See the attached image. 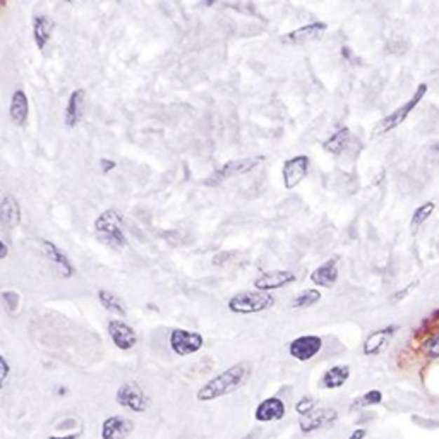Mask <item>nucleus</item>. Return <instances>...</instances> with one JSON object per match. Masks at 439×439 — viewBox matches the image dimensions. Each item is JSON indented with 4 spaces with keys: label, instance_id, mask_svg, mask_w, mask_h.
<instances>
[{
    "label": "nucleus",
    "instance_id": "f03ea898",
    "mask_svg": "<svg viewBox=\"0 0 439 439\" xmlns=\"http://www.w3.org/2000/svg\"><path fill=\"white\" fill-rule=\"evenodd\" d=\"M122 219L115 208L105 210L98 218L95 219V232L100 241L105 245L114 249H126L129 245L127 237L122 230Z\"/></svg>",
    "mask_w": 439,
    "mask_h": 439
},
{
    "label": "nucleus",
    "instance_id": "39448f33",
    "mask_svg": "<svg viewBox=\"0 0 439 439\" xmlns=\"http://www.w3.org/2000/svg\"><path fill=\"white\" fill-rule=\"evenodd\" d=\"M426 93H427V84L421 83L408 102L403 103V105H400L398 109H396L395 112H391L390 115H386V117H384L383 121L376 126V129L372 130V136H381V134H386V133H390V130L396 129L398 126H402L403 122L408 119V115L415 110V107L422 102V98L426 96Z\"/></svg>",
    "mask_w": 439,
    "mask_h": 439
},
{
    "label": "nucleus",
    "instance_id": "4468645a",
    "mask_svg": "<svg viewBox=\"0 0 439 439\" xmlns=\"http://www.w3.org/2000/svg\"><path fill=\"white\" fill-rule=\"evenodd\" d=\"M295 280L297 278H295V275L292 271H287V269H271V271H266L257 276L252 285L256 290L269 294V292L278 290V288L294 283Z\"/></svg>",
    "mask_w": 439,
    "mask_h": 439
},
{
    "label": "nucleus",
    "instance_id": "2eb2a0df",
    "mask_svg": "<svg viewBox=\"0 0 439 439\" xmlns=\"http://www.w3.org/2000/svg\"><path fill=\"white\" fill-rule=\"evenodd\" d=\"M287 414L285 402L278 396H269V398L261 400L254 410V421L266 424V422H278L282 421Z\"/></svg>",
    "mask_w": 439,
    "mask_h": 439
},
{
    "label": "nucleus",
    "instance_id": "c756f323",
    "mask_svg": "<svg viewBox=\"0 0 439 439\" xmlns=\"http://www.w3.org/2000/svg\"><path fill=\"white\" fill-rule=\"evenodd\" d=\"M318 408V400L313 398V396H302L297 403H295V412L300 417L304 415H309L311 412H314Z\"/></svg>",
    "mask_w": 439,
    "mask_h": 439
},
{
    "label": "nucleus",
    "instance_id": "20e7f679",
    "mask_svg": "<svg viewBox=\"0 0 439 439\" xmlns=\"http://www.w3.org/2000/svg\"><path fill=\"white\" fill-rule=\"evenodd\" d=\"M264 160H266L264 156H249V158H238V160L225 161L223 165H219L217 170L211 172V175L204 180V186L217 187L219 186V184L232 179V177L244 175V173L252 172L254 168L259 167Z\"/></svg>",
    "mask_w": 439,
    "mask_h": 439
},
{
    "label": "nucleus",
    "instance_id": "0eeeda50",
    "mask_svg": "<svg viewBox=\"0 0 439 439\" xmlns=\"http://www.w3.org/2000/svg\"><path fill=\"white\" fill-rule=\"evenodd\" d=\"M172 352L179 357H189L198 353L204 346V337L198 331H187L182 328H175L170 331L168 337Z\"/></svg>",
    "mask_w": 439,
    "mask_h": 439
},
{
    "label": "nucleus",
    "instance_id": "4be33fe9",
    "mask_svg": "<svg viewBox=\"0 0 439 439\" xmlns=\"http://www.w3.org/2000/svg\"><path fill=\"white\" fill-rule=\"evenodd\" d=\"M9 117H11V121L19 127L28 124L29 100H28V95H26L22 90H16L13 93V96H11Z\"/></svg>",
    "mask_w": 439,
    "mask_h": 439
},
{
    "label": "nucleus",
    "instance_id": "cd10ccee",
    "mask_svg": "<svg viewBox=\"0 0 439 439\" xmlns=\"http://www.w3.org/2000/svg\"><path fill=\"white\" fill-rule=\"evenodd\" d=\"M381 402H383V393H381L379 390H369L367 393H364V395L359 396V398L353 400V403L350 405V408L356 410V408L374 407V405H379Z\"/></svg>",
    "mask_w": 439,
    "mask_h": 439
},
{
    "label": "nucleus",
    "instance_id": "bb28decb",
    "mask_svg": "<svg viewBox=\"0 0 439 439\" xmlns=\"http://www.w3.org/2000/svg\"><path fill=\"white\" fill-rule=\"evenodd\" d=\"M434 210H436V203L427 201V203L421 204V206H419L417 210L414 211V215H412V219H410L412 229H419V227L424 225V223L429 219L431 215L434 213Z\"/></svg>",
    "mask_w": 439,
    "mask_h": 439
},
{
    "label": "nucleus",
    "instance_id": "6e6552de",
    "mask_svg": "<svg viewBox=\"0 0 439 439\" xmlns=\"http://www.w3.org/2000/svg\"><path fill=\"white\" fill-rule=\"evenodd\" d=\"M323 349V338L318 335H302L288 344V356L299 362H309Z\"/></svg>",
    "mask_w": 439,
    "mask_h": 439
},
{
    "label": "nucleus",
    "instance_id": "f257e3e1",
    "mask_svg": "<svg viewBox=\"0 0 439 439\" xmlns=\"http://www.w3.org/2000/svg\"><path fill=\"white\" fill-rule=\"evenodd\" d=\"M251 374L252 365L249 362H238V364L230 365L225 371L206 381V384H203L196 393V398H198V402L208 403L223 398V396L234 395L249 383Z\"/></svg>",
    "mask_w": 439,
    "mask_h": 439
},
{
    "label": "nucleus",
    "instance_id": "7ed1b4c3",
    "mask_svg": "<svg viewBox=\"0 0 439 439\" xmlns=\"http://www.w3.org/2000/svg\"><path fill=\"white\" fill-rule=\"evenodd\" d=\"M275 297L271 294H266V292L245 290L238 292L234 297H230L227 306H229L230 313L238 316H249L271 309L275 306Z\"/></svg>",
    "mask_w": 439,
    "mask_h": 439
},
{
    "label": "nucleus",
    "instance_id": "473e14b6",
    "mask_svg": "<svg viewBox=\"0 0 439 439\" xmlns=\"http://www.w3.org/2000/svg\"><path fill=\"white\" fill-rule=\"evenodd\" d=\"M417 285H419V282H412L410 285H407V287L403 288V290H400V292H396V294H393L391 300H393V302H400V300H402L403 297H407V295L410 294V292L414 290V288L417 287Z\"/></svg>",
    "mask_w": 439,
    "mask_h": 439
},
{
    "label": "nucleus",
    "instance_id": "9d476101",
    "mask_svg": "<svg viewBox=\"0 0 439 439\" xmlns=\"http://www.w3.org/2000/svg\"><path fill=\"white\" fill-rule=\"evenodd\" d=\"M107 330H109L112 342H114V345L117 346L119 350L129 352V350H133L134 346L137 345L136 330H134L129 323H126L124 319H119V318L110 319Z\"/></svg>",
    "mask_w": 439,
    "mask_h": 439
},
{
    "label": "nucleus",
    "instance_id": "b1692460",
    "mask_svg": "<svg viewBox=\"0 0 439 439\" xmlns=\"http://www.w3.org/2000/svg\"><path fill=\"white\" fill-rule=\"evenodd\" d=\"M350 141H352V133H350L349 127H340L337 133L331 134L328 140L323 142V149H325L326 153L338 156L349 148Z\"/></svg>",
    "mask_w": 439,
    "mask_h": 439
},
{
    "label": "nucleus",
    "instance_id": "f8f14e48",
    "mask_svg": "<svg viewBox=\"0 0 439 439\" xmlns=\"http://www.w3.org/2000/svg\"><path fill=\"white\" fill-rule=\"evenodd\" d=\"M398 330H400L398 325H390L384 326V328L372 331V333L365 338L364 345H362V353H364L365 357H376L379 356V353H383L384 349L390 345L391 338L395 337Z\"/></svg>",
    "mask_w": 439,
    "mask_h": 439
},
{
    "label": "nucleus",
    "instance_id": "a211bd4d",
    "mask_svg": "<svg viewBox=\"0 0 439 439\" xmlns=\"http://www.w3.org/2000/svg\"><path fill=\"white\" fill-rule=\"evenodd\" d=\"M84 102H86V91L83 88H78L69 95L64 112V124L67 129H74L81 122L84 114Z\"/></svg>",
    "mask_w": 439,
    "mask_h": 439
},
{
    "label": "nucleus",
    "instance_id": "aec40b11",
    "mask_svg": "<svg viewBox=\"0 0 439 439\" xmlns=\"http://www.w3.org/2000/svg\"><path fill=\"white\" fill-rule=\"evenodd\" d=\"M0 223L4 229H14L21 223V204L13 194H4L0 201Z\"/></svg>",
    "mask_w": 439,
    "mask_h": 439
},
{
    "label": "nucleus",
    "instance_id": "4c0bfd02",
    "mask_svg": "<svg viewBox=\"0 0 439 439\" xmlns=\"http://www.w3.org/2000/svg\"><path fill=\"white\" fill-rule=\"evenodd\" d=\"M342 57H344L345 60H353L352 50H350L349 47H342Z\"/></svg>",
    "mask_w": 439,
    "mask_h": 439
},
{
    "label": "nucleus",
    "instance_id": "2f4dec72",
    "mask_svg": "<svg viewBox=\"0 0 439 439\" xmlns=\"http://www.w3.org/2000/svg\"><path fill=\"white\" fill-rule=\"evenodd\" d=\"M11 374V365L4 356H0V386H4Z\"/></svg>",
    "mask_w": 439,
    "mask_h": 439
},
{
    "label": "nucleus",
    "instance_id": "a878e982",
    "mask_svg": "<svg viewBox=\"0 0 439 439\" xmlns=\"http://www.w3.org/2000/svg\"><path fill=\"white\" fill-rule=\"evenodd\" d=\"M323 297L321 290L319 288H306V290L300 292L299 295H295L292 300L290 307L292 309H309V307L316 306Z\"/></svg>",
    "mask_w": 439,
    "mask_h": 439
},
{
    "label": "nucleus",
    "instance_id": "5701e85b",
    "mask_svg": "<svg viewBox=\"0 0 439 439\" xmlns=\"http://www.w3.org/2000/svg\"><path fill=\"white\" fill-rule=\"evenodd\" d=\"M350 377V365L338 364L330 367L328 371L323 372L321 379H319V388L323 390H338L349 381Z\"/></svg>",
    "mask_w": 439,
    "mask_h": 439
},
{
    "label": "nucleus",
    "instance_id": "c85d7f7f",
    "mask_svg": "<svg viewBox=\"0 0 439 439\" xmlns=\"http://www.w3.org/2000/svg\"><path fill=\"white\" fill-rule=\"evenodd\" d=\"M2 302L6 306V309L11 314H14L19 309V304H21V295L16 290H4L2 292Z\"/></svg>",
    "mask_w": 439,
    "mask_h": 439
},
{
    "label": "nucleus",
    "instance_id": "c9c22d12",
    "mask_svg": "<svg viewBox=\"0 0 439 439\" xmlns=\"http://www.w3.org/2000/svg\"><path fill=\"white\" fill-rule=\"evenodd\" d=\"M7 256H9V245L6 241H0V259H7Z\"/></svg>",
    "mask_w": 439,
    "mask_h": 439
},
{
    "label": "nucleus",
    "instance_id": "f3484780",
    "mask_svg": "<svg viewBox=\"0 0 439 439\" xmlns=\"http://www.w3.org/2000/svg\"><path fill=\"white\" fill-rule=\"evenodd\" d=\"M134 422L124 415H110L102 424V439H127L133 434Z\"/></svg>",
    "mask_w": 439,
    "mask_h": 439
},
{
    "label": "nucleus",
    "instance_id": "7c9ffc66",
    "mask_svg": "<svg viewBox=\"0 0 439 439\" xmlns=\"http://www.w3.org/2000/svg\"><path fill=\"white\" fill-rule=\"evenodd\" d=\"M424 350H426L427 357L429 359H438L439 357V333L434 335V337H431L429 340L426 342V345H424Z\"/></svg>",
    "mask_w": 439,
    "mask_h": 439
},
{
    "label": "nucleus",
    "instance_id": "393cba45",
    "mask_svg": "<svg viewBox=\"0 0 439 439\" xmlns=\"http://www.w3.org/2000/svg\"><path fill=\"white\" fill-rule=\"evenodd\" d=\"M96 297H98V302L102 304L103 309L109 311L110 314L126 318L127 311L124 307V302H122V299L117 297L114 292L107 290V288H98V292H96Z\"/></svg>",
    "mask_w": 439,
    "mask_h": 439
},
{
    "label": "nucleus",
    "instance_id": "f704fd0d",
    "mask_svg": "<svg viewBox=\"0 0 439 439\" xmlns=\"http://www.w3.org/2000/svg\"><path fill=\"white\" fill-rule=\"evenodd\" d=\"M83 433H84V429H81L74 434H65V436H48V439H79L81 436H83Z\"/></svg>",
    "mask_w": 439,
    "mask_h": 439
},
{
    "label": "nucleus",
    "instance_id": "9b49d317",
    "mask_svg": "<svg viewBox=\"0 0 439 439\" xmlns=\"http://www.w3.org/2000/svg\"><path fill=\"white\" fill-rule=\"evenodd\" d=\"M40 245H41V251H43L45 254V257H47L50 263L57 268V271H59V275L62 276V278H72V276H74V273H76L74 264H72V261L69 259L67 254H65L62 249L55 244V242L43 238Z\"/></svg>",
    "mask_w": 439,
    "mask_h": 439
},
{
    "label": "nucleus",
    "instance_id": "1a4fd4ad",
    "mask_svg": "<svg viewBox=\"0 0 439 439\" xmlns=\"http://www.w3.org/2000/svg\"><path fill=\"white\" fill-rule=\"evenodd\" d=\"M311 168V160L307 155H297L288 158L283 163L282 177L285 189H295L307 177Z\"/></svg>",
    "mask_w": 439,
    "mask_h": 439
},
{
    "label": "nucleus",
    "instance_id": "423d86ee",
    "mask_svg": "<svg viewBox=\"0 0 439 439\" xmlns=\"http://www.w3.org/2000/svg\"><path fill=\"white\" fill-rule=\"evenodd\" d=\"M115 402L126 410L134 412V414H144L151 405L149 395L136 381H127V383L121 384L117 393H115Z\"/></svg>",
    "mask_w": 439,
    "mask_h": 439
},
{
    "label": "nucleus",
    "instance_id": "6ab92c4d",
    "mask_svg": "<svg viewBox=\"0 0 439 439\" xmlns=\"http://www.w3.org/2000/svg\"><path fill=\"white\" fill-rule=\"evenodd\" d=\"M32 28H33L34 45H36L38 50L43 52V50L47 48L53 32H55V28H57L55 19L47 16V14H38V16L33 18Z\"/></svg>",
    "mask_w": 439,
    "mask_h": 439
},
{
    "label": "nucleus",
    "instance_id": "dca6fc26",
    "mask_svg": "<svg viewBox=\"0 0 439 439\" xmlns=\"http://www.w3.org/2000/svg\"><path fill=\"white\" fill-rule=\"evenodd\" d=\"M338 412L335 408H316L314 412H311L309 415H304L300 417V431L304 434H311L314 431L323 429V427L331 426V424L337 422Z\"/></svg>",
    "mask_w": 439,
    "mask_h": 439
},
{
    "label": "nucleus",
    "instance_id": "72a5a7b5",
    "mask_svg": "<svg viewBox=\"0 0 439 439\" xmlns=\"http://www.w3.org/2000/svg\"><path fill=\"white\" fill-rule=\"evenodd\" d=\"M100 167H102L103 173H109L114 170V168H117V161L109 160V158H102V160H100Z\"/></svg>",
    "mask_w": 439,
    "mask_h": 439
},
{
    "label": "nucleus",
    "instance_id": "412c9836",
    "mask_svg": "<svg viewBox=\"0 0 439 439\" xmlns=\"http://www.w3.org/2000/svg\"><path fill=\"white\" fill-rule=\"evenodd\" d=\"M311 282L319 288H331L338 282V261L337 257L325 261L311 273Z\"/></svg>",
    "mask_w": 439,
    "mask_h": 439
},
{
    "label": "nucleus",
    "instance_id": "e433bc0d",
    "mask_svg": "<svg viewBox=\"0 0 439 439\" xmlns=\"http://www.w3.org/2000/svg\"><path fill=\"white\" fill-rule=\"evenodd\" d=\"M365 434H367V431L362 429V427H359V429H356L352 434H350L349 439H364Z\"/></svg>",
    "mask_w": 439,
    "mask_h": 439
},
{
    "label": "nucleus",
    "instance_id": "ddd939ff",
    "mask_svg": "<svg viewBox=\"0 0 439 439\" xmlns=\"http://www.w3.org/2000/svg\"><path fill=\"white\" fill-rule=\"evenodd\" d=\"M328 29V25L323 21H314L309 22V25H304L300 28H295L294 32L283 34L280 40L285 45H306L311 43V41L318 40L321 38V34Z\"/></svg>",
    "mask_w": 439,
    "mask_h": 439
}]
</instances>
